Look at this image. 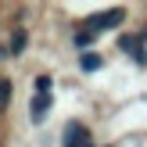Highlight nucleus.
Segmentation results:
<instances>
[{"label": "nucleus", "instance_id": "39448f33", "mask_svg": "<svg viewBox=\"0 0 147 147\" xmlns=\"http://www.w3.org/2000/svg\"><path fill=\"white\" fill-rule=\"evenodd\" d=\"M25 43H29L25 29H14V32H11V54H22V50H25Z\"/></svg>", "mask_w": 147, "mask_h": 147}, {"label": "nucleus", "instance_id": "f257e3e1", "mask_svg": "<svg viewBox=\"0 0 147 147\" xmlns=\"http://www.w3.org/2000/svg\"><path fill=\"white\" fill-rule=\"evenodd\" d=\"M122 18H126V11H122V7H111V11L93 14V18H90V29H93V32H104V29H115Z\"/></svg>", "mask_w": 147, "mask_h": 147}, {"label": "nucleus", "instance_id": "7ed1b4c3", "mask_svg": "<svg viewBox=\"0 0 147 147\" xmlns=\"http://www.w3.org/2000/svg\"><path fill=\"white\" fill-rule=\"evenodd\" d=\"M119 47L126 50V54L133 57L136 65H147V50H144V43H140V36H122V40H119Z\"/></svg>", "mask_w": 147, "mask_h": 147}, {"label": "nucleus", "instance_id": "1a4fd4ad", "mask_svg": "<svg viewBox=\"0 0 147 147\" xmlns=\"http://www.w3.org/2000/svg\"><path fill=\"white\" fill-rule=\"evenodd\" d=\"M50 76H36V93H50Z\"/></svg>", "mask_w": 147, "mask_h": 147}, {"label": "nucleus", "instance_id": "0eeeda50", "mask_svg": "<svg viewBox=\"0 0 147 147\" xmlns=\"http://www.w3.org/2000/svg\"><path fill=\"white\" fill-rule=\"evenodd\" d=\"M79 65H83V72H97L100 68V54H83Z\"/></svg>", "mask_w": 147, "mask_h": 147}, {"label": "nucleus", "instance_id": "423d86ee", "mask_svg": "<svg viewBox=\"0 0 147 147\" xmlns=\"http://www.w3.org/2000/svg\"><path fill=\"white\" fill-rule=\"evenodd\" d=\"M93 36H97V32H93L90 25H83V29L76 32V47H90V43H93Z\"/></svg>", "mask_w": 147, "mask_h": 147}, {"label": "nucleus", "instance_id": "6e6552de", "mask_svg": "<svg viewBox=\"0 0 147 147\" xmlns=\"http://www.w3.org/2000/svg\"><path fill=\"white\" fill-rule=\"evenodd\" d=\"M7 100H11V79H0V111L7 108Z\"/></svg>", "mask_w": 147, "mask_h": 147}, {"label": "nucleus", "instance_id": "20e7f679", "mask_svg": "<svg viewBox=\"0 0 147 147\" xmlns=\"http://www.w3.org/2000/svg\"><path fill=\"white\" fill-rule=\"evenodd\" d=\"M47 111H50V93H36V97H32V111H29L32 122H43Z\"/></svg>", "mask_w": 147, "mask_h": 147}, {"label": "nucleus", "instance_id": "f03ea898", "mask_svg": "<svg viewBox=\"0 0 147 147\" xmlns=\"http://www.w3.org/2000/svg\"><path fill=\"white\" fill-rule=\"evenodd\" d=\"M65 147H90V129L79 122H68L65 126Z\"/></svg>", "mask_w": 147, "mask_h": 147}]
</instances>
